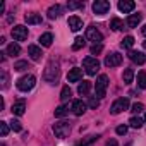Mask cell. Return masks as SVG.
Masks as SVG:
<instances>
[{
  "instance_id": "cell-1",
  "label": "cell",
  "mask_w": 146,
  "mask_h": 146,
  "mask_svg": "<svg viewBox=\"0 0 146 146\" xmlns=\"http://www.w3.org/2000/svg\"><path fill=\"white\" fill-rule=\"evenodd\" d=\"M58 76H60V69H58V64H55L53 60L46 65V69H45V74H43V78H45V81L46 83H50V84H55L57 81H58Z\"/></svg>"
},
{
  "instance_id": "cell-2",
  "label": "cell",
  "mask_w": 146,
  "mask_h": 146,
  "mask_svg": "<svg viewBox=\"0 0 146 146\" xmlns=\"http://www.w3.org/2000/svg\"><path fill=\"white\" fill-rule=\"evenodd\" d=\"M35 84H36V78H35L33 74H26V76H23L21 79H17V83H16L17 90H19V91H24V93L31 91V90L35 88Z\"/></svg>"
},
{
  "instance_id": "cell-3",
  "label": "cell",
  "mask_w": 146,
  "mask_h": 146,
  "mask_svg": "<svg viewBox=\"0 0 146 146\" xmlns=\"http://www.w3.org/2000/svg\"><path fill=\"white\" fill-rule=\"evenodd\" d=\"M107 88H108V76L107 74H100L96 83H95V93L98 98H103L107 95Z\"/></svg>"
},
{
  "instance_id": "cell-4",
  "label": "cell",
  "mask_w": 146,
  "mask_h": 146,
  "mask_svg": "<svg viewBox=\"0 0 146 146\" xmlns=\"http://www.w3.org/2000/svg\"><path fill=\"white\" fill-rule=\"evenodd\" d=\"M83 67H84V70H86L88 76H95L96 72H98V69H100V62L95 57H86L83 60Z\"/></svg>"
},
{
  "instance_id": "cell-5",
  "label": "cell",
  "mask_w": 146,
  "mask_h": 146,
  "mask_svg": "<svg viewBox=\"0 0 146 146\" xmlns=\"http://www.w3.org/2000/svg\"><path fill=\"white\" fill-rule=\"evenodd\" d=\"M127 108H129V100H127V98H119V100H115L113 105L110 107V113H112V115H117V113H120V112H124V110H127Z\"/></svg>"
},
{
  "instance_id": "cell-6",
  "label": "cell",
  "mask_w": 146,
  "mask_h": 146,
  "mask_svg": "<svg viewBox=\"0 0 146 146\" xmlns=\"http://www.w3.org/2000/svg\"><path fill=\"white\" fill-rule=\"evenodd\" d=\"M86 38H88L90 41H93L95 45H102V41H103V35H102L95 26H90V28L86 29Z\"/></svg>"
},
{
  "instance_id": "cell-7",
  "label": "cell",
  "mask_w": 146,
  "mask_h": 146,
  "mask_svg": "<svg viewBox=\"0 0 146 146\" xmlns=\"http://www.w3.org/2000/svg\"><path fill=\"white\" fill-rule=\"evenodd\" d=\"M53 132H55L57 137H65L70 132V124L69 122H58V124L53 125Z\"/></svg>"
},
{
  "instance_id": "cell-8",
  "label": "cell",
  "mask_w": 146,
  "mask_h": 146,
  "mask_svg": "<svg viewBox=\"0 0 146 146\" xmlns=\"http://www.w3.org/2000/svg\"><path fill=\"white\" fill-rule=\"evenodd\" d=\"M110 11V4L107 2V0H96V2L93 4V12L96 16H103Z\"/></svg>"
},
{
  "instance_id": "cell-9",
  "label": "cell",
  "mask_w": 146,
  "mask_h": 146,
  "mask_svg": "<svg viewBox=\"0 0 146 146\" xmlns=\"http://www.w3.org/2000/svg\"><path fill=\"white\" fill-rule=\"evenodd\" d=\"M12 38L16 41H24L28 38V28L26 26H14L12 28Z\"/></svg>"
},
{
  "instance_id": "cell-10",
  "label": "cell",
  "mask_w": 146,
  "mask_h": 146,
  "mask_svg": "<svg viewBox=\"0 0 146 146\" xmlns=\"http://www.w3.org/2000/svg\"><path fill=\"white\" fill-rule=\"evenodd\" d=\"M120 64H122V55L117 53V52L107 55V58H105V65H107V67H117V65H120Z\"/></svg>"
},
{
  "instance_id": "cell-11",
  "label": "cell",
  "mask_w": 146,
  "mask_h": 146,
  "mask_svg": "<svg viewBox=\"0 0 146 146\" xmlns=\"http://www.w3.org/2000/svg\"><path fill=\"white\" fill-rule=\"evenodd\" d=\"M83 79V69L79 67H74V69H70L69 70V74H67V81L69 83H78Z\"/></svg>"
},
{
  "instance_id": "cell-12",
  "label": "cell",
  "mask_w": 146,
  "mask_h": 146,
  "mask_svg": "<svg viewBox=\"0 0 146 146\" xmlns=\"http://www.w3.org/2000/svg\"><path fill=\"white\" fill-rule=\"evenodd\" d=\"M70 110H72V113L74 115H83L84 112H86V103H83L81 100H74L72 102V105H70Z\"/></svg>"
},
{
  "instance_id": "cell-13",
  "label": "cell",
  "mask_w": 146,
  "mask_h": 146,
  "mask_svg": "<svg viewBox=\"0 0 146 146\" xmlns=\"http://www.w3.org/2000/svg\"><path fill=\"white\" fill-rule=\"evenodd\" d=\"M129 58H131L134 64H137V65H143V64H146V55H144L143 52L131 50V52H129Z\"/></svg>"
},
{
  "instance_id": "cell-14",
  "label": "cell",
  "mask_w": 146,
  "mask_h": 146,
  "mask_svg": "<svg viewBox=\"0 0 146 146\" xmlns=\"http://www.w3.org/2000/svg\"><path fill=\"white\" fill-rule=\"evenodd\" d=\"M117 7H119V11H120V12L127 14V12H132V11L136 9V4H134V2H131V0H120Z\"/></svg>"
},
{
  "instance_id": "cell-15",
  "label": "cell",
  "mask_w": 146,
  "mask_h": 146,
  "mask_svg": "<svg viewBox=\"0 0 146 146\" xmlns=\"http://www.w3.org/2000/svg\"><path fill=\"white\" fill-rule=\"evenodd\" d=\"M28 53H29V57H31L35 62H36V60H40V58H41V55H43V53H41V48H40V46H36V45H29V46H28Z\"/></svg>"
},
{
  "instance_id": "cell-16",
  "label": "cell",
  "mask_w": 146,
  "mask_h": 146,
  "mask_svg": "<svg viewBox=\"0 0 146 146\" xmlns=\"http://www.w3.org/2000/svg\"><path fill=\"white\" fill-rule=\"evenodd\" d=\"M69 28H70L72 31H79V29L83 28V21H81L78 16H70V17H69Z\"/></svg>"
},
{
  "instance_id": "cell-17",
  "label": "cell",
  "mask_w": 146,
  "mask_h": 146,
  "mask_svg": "<svg viewBox=\"0 0 146 146\" xmlns=\"http://www.w3.org/2000/svg\"><path fill=\"white\" fill-rule=\"evenodd\" d=\"M24 110H26V103H24V100H19V102H16V103L12 105V113L17 115V117H21V115L24 113Z\"/></svg>"
},
{
  "instance_id": "cell-18",
  "label": "cell",
  "mask_w": 146,
  "mask_h": 146,
  "mask_svg": "<svg viewBox=\"0 0 146 146\" xmlns=\"http://www.w3.org/2000/svg\"><path fill=\"white\" fill-rule=\"evenodd\" d=\"M141 19H143L141 14H131V16L127 17V26H129V28H137V24L141 23Z\"/></svg>"
},
{
  "instance_id": "cell-19",
  "label": "cell",
  "mask_w": 146,
  "mask_h": 146,
  "mask_svg": "<svg viewBox=\"0 0 146 146\" xmlns=\"http://www.w3.org/2000/svg\"><path fill=\"white\" fill-rule=\"evenodd\" d=\"M21 53V46L17 45V43H11L9 46H7V50H5V55H11V57H16V55H19Z\"/></svg>"
},
{
  "instance_id": "cell-20",
  "label": "cell",
  "mask_w": 146,
  "mask_h": 146,
  "mask_svg": "<svg viewBox=\"0 0 146 146\" xmlns=\"http://www.w3.org/2000/svg\"><path fill=\"white\" fill-rule=\"evenodd\" d=\"M60 12H62V7L57 4V5H52L50 9H48V19H55V17H58L60 16Z\"/></svg>"
},
{
  "instance_id": "cell-21",
  "label": "cell",
  "mask_w": 146,
  "mask_h": 146,
  "mask_svg": "<svg viewBox=\"0 0 146 146\" xmlns=\"http://www.w3.org/2000/svg\"><path fill=\"white\" fill-rule=\"evenodd\" d=\"M24 19H26L28 24H40V23H41V16L36 14V12H33V14H26Z\"/></svg>"
},
{
  "instance_id": "cell-22",
  "label": "cell",
  "mask_w": 146,
  "mask_h": 146,
  "mask_svg": "<svg viewBox=\"0 0 146 146\" xmlns=\"http://www.w3.org/2000/svg\"><path fill=\"white\" fill-rule=\"evenodd\" d=\"M90 90H91V83H90V81H83V83L78 86V93L83 95V96H86V95L90 93Z\"/></svg>"
},
{
  "instance_id": "cell-23",
  "label": "cell",
  "mask_w": 146,
  "mask_h": 146,
  "mask_svg": "<svg viewBox=\"0 0 146 146\" xmlns=\"http://www.w3.org/2000/svg\"><path fill=\"white\" fill-rule=\"evenodd\" d=\"M52 41H53V35H52V33H45V35L40 36V43H41L43 46H50Z\"/></svg>"
},
{
  "instance_id": "cell-24",
  "label": "cell",
  "mask_w": 146,
  "mask_h": 146,
  "mask_svg": "<svg viewBox=\"0 0 146 146\" xmlns=\"http://www.w3.org/2000/svg\"><path fill=\"white\" fill-rule=\"evenodd\" d=\"M122 79H124V83H132V79H134V70L132 69H125L124 70V74H122Z\"/></svg>"
},
{
  "instance_id": "cell-25",
  "label": "cell",
  "mask_w": 146,
  "mask_h": 146,
  "mask_svg": "<svg viewBox=\"0 0 146 146\" xmlns=\"http://www.w3.org/2000/svg\"><path fill=\"white\" fill-rule=\"evenodd\" d=\"M110 28H112L113 31H120V29L124 28V23H122L119 17H113V19L110 21Z\"/></svg>"
},
{
  "instance_id": "cell-26",
  "label": "cell",
  "mask_w": 146,
  "mask_h": 146,
  "mask_svg": "<svg viewBox=\"0 0 146 146\" xmlns=\"http://www.w3.org/2000/svg\"><path fill=\"white\" fill-rule=\"evenodd\" d=\"M69 113V105H60L55 108V117H65Z\"/></svg>"
},
{
  "instance_id": "cell-27",
  "label": "cell",
  "mask_w": 146,
  "mask_h": 146,
  "mask_svg": "<svg viewBox=\"0 0 146 146\" xmlns=\"http://www.w3.org/2000/svg\"><path fill=\"white\" fill-rule=\"evenodd\" d=\"M137 86L141 90H146V72L144 70H141L139 74H137Z\"/></svg>"
},
{
  "instance_id": "cell-28",
  "label": "cell",
  "mask_w": 146,
  "mask_h": 146,
  "mask_svg": "<svg viewBox=\"0 0 146 146\" xmlns=\"http://www.w3.org/2000/svg\"><path fill=\"white\" fill-rule=\"evenodd\" d=\"M70 96H72L70 88H69V86H64V88H62V91H60V100H62V102H67Z\"/></svg>"
},
{
  "instance_id": "cell-29",
  "label": "cell",
  "mask_w": 146,
  "mask_h": 146,
  "mask_svg": "<svg viewBox=\"0 0 146 146\" xmlns=\"http://www.w3.org/2000/svg\"><path fill=\"white\" fill-rule=\"evenodd\" d=\"M84 38H81V36H78L76 40H74V43H72V50H74V52H78V50H81L83 46H84Z\"/></svg>"
},
{
  "instance_id": "cell-30",
  "label": "cell",
  "mask_w": 146,
  "mask_h": 146,
  "mask_svg": "<svg viewBox=\"0 0 146 146\" xmlns=\"http://www.w3.org/2000/svg\"><path fill=\"white\" fill-rule=\"evenodd\" d=\"M129 124H131V127H132V129H139V127H143L144 120H143V119H139V117H132V119L129 120Z\"/></svg>"
},
{
  "instance_id": "cell-31",
  "label": "cell",
  "mask_w": 146,
  "mask_h": 146,
  "mask_svg": "<svg viewBox=\"0 0 146 146\" xmlns=\"http://www.w3.org/2000/svg\"><path fill=\"white\" fill-rule=\"evenodd\" d=\"M98 139V136H88L84 141H81L79 144H76V146H93V143Z\"/></svg>"
},
{
  "instance_id": "cell-32",
  "label": "cell",
  "mask_w": 146,
  "mask_h": 146,
  "mask_svg": "<svg viewBox=\"0 0 146 146\" xmlns=\"http://www.w3.org/2000/svg\"><path fill=\"white\" fill-rule=\"evenodd\" d=\"M132 45H134V38H132V36H125V38L122 40V43H120V46H122V48H125V50H127V48H131Z\"/></svg>"
},
{
  "instance_id": "cell-33",
  "label": "cell",
  "mask_w": 146,
  "mask_h": 146,
  "mask_svg": "<svg viewBox=\"0 0 146 146\" xmlns=\"http://www.w3.org/2000/svg\"><path fill=\"white\" fill-rule=\"evenodd\" d=\"M26 69H29V65H28L26 60H19V62L14 64V70H26Z\"/></svg>"
},
{
  "instance_id": "cell-34",
  "label": "cell",
  "mask_w": 146,
  "mask_h": 146,
  "mask_svg": "<svg viewBox=\"0 0 146 146\" xmlns=\"http://www.w3.org/2000/svg\"><path fill=\"white\" fill-rule=\"evenodd\" d=\"M11 129H12L14 132H21V131H23V125H21L19 120H14V119H12V120H11Z\"/></svg>"
},
{
  "instance_id": "cell-35",
  "label": "cell",
  "mask_w": 146,
  "mask_h": 146,
  "mask_svg": "<svg viewBox=\"0 0 146 146\" xmlns=\"http://www.w3.org/2000/svg\"><path fill=\"white\" fill-rule=\"evenodd\" d=\"M0 134H2L4 137L9 134V125H7V122H0Z\"/></svg>"
},
{
  "instance_id": "cell-36",
  "label": "cell",
  "mask_w": 146,
  "mask_h": 146,
  "mask_svg": "<svg viewBox=\"0 0 146 146\" xmlns=\"http://www.w3.org/2000/svg\"><path fill=\"white\" fill-rule=\"evenodd\" d=\"M7 86H9V76L5 70H2V90H5Z\"/></svg>"
},
{
  "instance_id": "cell-37",
  "label": "cell",
  "mask_w": 146,
  "mask_h": 146,
  "mask_svg": "<svg viewBox=\"0 0 146 146\" xmlns=\"http://www.w3.org/2000/svg\"><path fill=\"white\" fill-rule=\"evenodd\" d=\"M67 7H69V9H83L84 4H83V2H69Z\"/></svg>"
},
{
  "instance_id": "cell-38",
  "label": "cell",
  "mask_w": 146,
  "mask_h": 146,
  "mask_svg": "<svg viewBox=\"0 0 146 146\" xmlns=\"http://www.w3.org/2000/svg\"><path fill=\"white\" fill-rule=\"evenodd\" d=\"M143 110H144V105H143V103H134V105H132V112H134V113H141Z\"/></svg>"
},
{
  "instance_id": "cell-39",
  "label": "cell",
  "mask_w": 146,
  "mask_h": 146,
  "mask_svg": "<svg viewBox=\"0 0 146 146\" xmlns=\"http://www.w3.org/2000/svg\"><path fill=\"white\" fill-rule=\"evenodd\" d=\"M115 132H117L119 136H124V134H127V125H119V127L115 129Z\"/></svg>"
},
{
  "instance_id": "cell-40",
  "label": "cell",
  "mask_w": 146,
  "mask_h": 146,
  "mask_svg": "<svg viewBox=\"0 0 146 146\" xmlns=\"http://www.w3.org/2000/svg\"><path fill=\"white\" fill-rule=\"evenodd\" d=\"M102 50H103L102 45H93V46H91V55H96V53H100Z\"/></svg>"
},
{
  "instance_id": "cell-41",
  "label": "cell",
  "mask_w": 146,
  "mask_h": 146,
  "mask_svg": "<svg viewBox=\"0 0 146 146\" xmlns=\"http://www.w3.org/2000/svg\"><path fill=\"white\" fill-rule=\"evenodd\" d=\"M88 105H90L91 108H96V107L100 105V102H98V98H90V102H88Z\"/></svg>"
},
{
  "instance_id": "cell-42",
  "label": "cell",
  "mask_w": 146,
  "mask_h": 146,
  "mask_svg": "<svg viewBox=\"0 0 146 146\" xmlns=\"http://www.w3.org/2000/svg\"><path fill=\"white\" fill-rule=\"evenodd\" d=\"M105 146H117V141H115V139H108Z\"/></svg>"
},
{
  "instance_id": "cell-43",
  "label": "cell",
  "mask_w": 146,
  "mask_h": 146,
  "mask_svg": "<svg viewBox=\"0 0 146 146\" xmlns=\"http://www.w3.org/2000/svg\"><path fill=\"white\" fill-rule=\"evenodd\" d=\"M141 35H143V36H146V24L141 28Z\"/></svg>"
},
{
  "instance_id": "cell-44",
  "label": "cell",
  "mask_w": 146,
  "mask_h": 146,
  "mask_svg": "<svg viewBox=\"0 0 146 146\" xmlns=\"http://www.w3.org/2000/svg\"><path fill=\"white\" fill-rule=\"evenodd\" d=\"M143 46H144V48H146V41H144V43H143Z\"/></svg>"
},
{
  "instance_id": "cell-45",
  "label": "cell",
  "mask_w": 146,
  "mask_h": 146,
  "mask_svg": "<svg viewBox=\"0 0 146 146\" xmlns=\"http://www.w3.org/2000/svg\"><path fill=\"white\" fill-rule=\"evenodd\" d=\"M144 124H146V113H144Z\"/></svg>"
}]
</instances>
